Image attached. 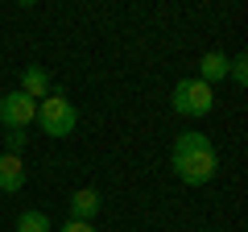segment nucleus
Returning a JSON list of instances; mask_svg holds the SVG:
<instances>
[{
	"label": "nucleus",
	"mask_w": 248,
	"mask_h": 232,
	"mask_svg": "<svg viewBox=\"0 0 248 232\" xmlns=\"http://www.w3.org/2000/svg\"><path fill=\"white\" fill-rule=\"evenodd\" d=\"M170 166H174V174L186 187H203V182L215 179V170H219V153H215V145H211L207 133H182L174 141Z\"/></svg>",
	"instance_id": "f257e3e1"
},
{
	"label": "nucleus",
	"mask_w": 248,
	"mask_h": 232,
	"mask_svg": "<svg viewBox=\"0 0 248 232\" xmlns=\"http://www.w3.org/2000/svg\"><path fill=\"white\" fill-rule=\"evenodd\" d=\"M37 125H42L46 137H71L75 125H79V112L62 91H50L46 99H37Z\"/></svg>",
	"instance_id": "f03ea898"
},
{
	"label": "nucleus",
	"mask_w": 248,
	"mask_h": 232,
	"mask_svg": "<svg viewBox=\"0 0 248 232\" xmlns=\"http://www.w3.org/2000/svg\"><path fill=\"white\" fill-rule=\"evenodd\" d=\"M170 104H174L178 116H207L215 108V91L203 79H182L174 87V96H170Z\"/></svg>",
	"instance_id": "7ed1b4c3"
},
{
	"label": "nucleus",
	"mask_w": 248,
	"mask_h": 232,
	"mask_svg": "<svg viewBox=\"0 0 248 232\" xmlns=\"http://www.w3.org/2000/svg\"><path fill=\"white\" fill-rule=\"evenodd\" d=\"M33 120H37V104L25 96V91H4V96H0V125L9 129V133L13 129L25 133Z\"/></svg>",
	"instance_id": "20e7f679"
},
{
	"label": "nucleus",
	"mask_w": 248,
	"mask_h": 232,
	"mask_svg": "<svg viewBox=\"0 0 248 232\" xmlns=\"http://www.w3.org/2000/svg\"><path fill=\"white\" fill-rule=\"evenodd\" d=\"M21 187H25V158L0 153V191H4V195H17Z\"/></svg>",
	"instance_id": "39448f33"
},
{
	"label": "nucleus",
	"mask_w": 248,
	"mask_h": 232,
	"mask_svg": "<svg viewBox=\"0 0 248 232\" xmlns=\"http://www.w3.org/2000/svg\"><path fill=\"white\" fill-rule=\"evenodd\" d=\"M17 91H25V96L29 99H33V104H37V99H46V96H50V75H46V66H25V71H21V87Z\"/></svg>",
	"instance_id": "423d86ee"
},
{
	"label": "nucleus",
	"mask_w": 248,
	"mask_h": 232,
	"mask_svg": "<svg viewBox=\"0 0 248 232\" xmlns=\"http://www.w3.org/2000/svg\"><path fill=\"white\" fill-rule=\"evenodd\" d=\"M95 212H99V191L95 187H83V191H75V195H71V220L91 224V220H95Z\"/></svg>",
	"instance_id": "0eeeda50"
},
{
	"label": "nucleus",
	"mask_w": 248,
	"mask_h": 232,
	"mask_svg": "<svg viewBox=\"0 0 248 232\" xmlns=\"http://www.w3.org/2000/svg\"><path fill=\"white\" fill-rule=\"evenodd\" d=\"M228 54H219V50H211V54H203L199 58V79L211 87V83H219V79H228Z\"/></svg>",
	"instance_id": "6e6552de"
},
{
	"label": "nucleus",
	"mask_w": 248,
	"mask_h": 232,
	"mask_svg": "<svg viewBox=\"0 0 248 232\" xmlns=\"http://www.w3.org/2000/svg\"><path fill=\"white\" fill-rule=\"evenodd\" d=\"M17 232H54L46 212H21L17 215Z\"/></svg>",
	"instance_id": "1a4fd4ad"
},
{
	"label": "nucleus",
	"mask_w": 248,
	"mask_h": 232,
	"mask_svg": "<svg viewBox=\"0 0 248 232\" xmlns=\"http://www.w3.org/2000/svg\"><path fill=\"white\" fill-rule=\"evenodd\" d=\"M228 75H232V79L240 83V87H244V83H248V58H244V54H240V58H232V63H228Z\"/></svg>",
	"instance_id": "9d476101"
},
{
	"label": "nucleus",
	"mask_w": 248,
	"mask_h": 232,
	"mask_svg": "<svg viewBox=\"0 0 248 232\" xmlns=\"http://www.w3.org/2000/svg\"><path fill=\"white\" fill-rule=\"evenodd\" d=\"M21 149H25V133H17V129L4 133V153H17V158H21Z\"/></svg>",
	"instance_id": "9b49d317"
},
{
	"label": "nucleus",
	"mask_w": 248,
	"mask_h": 232,
	"mask_svg": "<svg viewBox=\"0 0 248 232\" xmlns=\"http://www.w3.org/2000/svg\"><path fill=\"white\" fill-rule=\"evenodd\" d=\"M58 232H95V224H83V220H66Z\"/></svg>",
	"instance_id": "f8f14e48"
}]
</instances>
